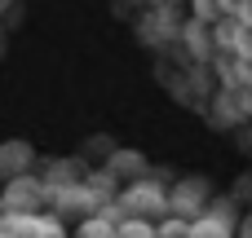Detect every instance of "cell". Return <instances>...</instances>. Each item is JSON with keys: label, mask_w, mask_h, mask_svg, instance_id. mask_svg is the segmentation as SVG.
I'll return each instance as SVG.
<instances>
[{"label": "cell", "mask_w": 252, "mask_h": 238, "mask_svg": "<svg viewBox=\"0 0 252 238\" xmlns=\"http://www.w3.org/2000/svg\"><path fill=\"white\" fill-rule=\"evenodd\" d=\"M124 208H128L133 216H142V212H155V208H164V194H159V185H155V194H151V185H137L133 194H124Z\"/></svg>", "instance_id": "cell-1"}, {"label": "cell", "mask_w": 252, "mask_h": 238, "mask_svg": "<svg viewBox=\"0 0 252 238\" xmlns=\"http://www.w3.org/2000/svg\"><path fill=\"white\" fill-rule=\"evenodd\" d=\"M186 238H230V221H221V216H195L186 225Z\"/></svg>", "instance_id": "cell-2"}, {"label": "cell", "mask_w": 252, "mask_h": 238, "mask_svg": "<svg viewBox=\"0 0 252 238\" xmlns=\"http://www.w3.org/2000/svg\"><path fill=\"white\" fill-rule=\"evenodd\" d=\"M80 238H115V230L106 225V216H89L80 225Z\"/></svg>", "instance_id": "cell-3"}, {"label": "cell", "mask_w": 252, "mask_h": 238, "mask_svg": "<svg viewBox=\"0 0 252 238\" xmlns=\"http://www.w3.org/2000/svg\"><path fill=\"white\" fill-rule=\"evenodd\" d=\"M186 225H190V221L168 216V221H159V225H155V238H186Z\"/></svg>", "instance_id": "cell-4"}, {"label": "cell", "mask_w": 252, "mask_h": 238, "mask_svg": "<svg viewBox=\"0 0 252 238\" xmlns=\"http://www.w3.org/2000/svg\"><path fill=\"white\" fill-rule=\"evenodd\" d=\"M230 9H239V22H244V26L252 31V0H235Z\"/></svg>", "instance_id": "cell-5"}, {"label": "cell", "mask_w": 252, "mask_h": 238, "mask_svg": "<svg viewBox=\"0 0 252 238\" xmlns=\"http://www.w3.org/2000/svg\"><path fill=\"white\" fill-rule=\"evenodd\" d=\"M230 4H235V0H221V9H230Z\"/></svg>", "instance_id": "cell-6"}, {"label": "cell", "mask_w": 252, "mask_h": 238, "mask_svg": "<svg viewBox=\"0 0 252 238\" xmlns=\"http://www.w3.org/2000/svg\"><path fill=\"white\" fill-rule=\"evenodd\" d=\"M137 238H155V234H137Z\"/></svg>", "instance_id": "cell-7"}]
</instances>
